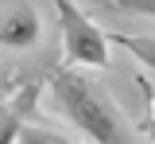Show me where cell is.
<instances>
[{
    "label": "cell",
    "instance_id": "obj_4",
    "mask_svg": "<svg viewBox=\"0 0 155 144\" xmlns=\"http://www.w3.org/2000/svg\"><path fill=\"white\" fill-rule=\"evenodd\" d=\"M35 105H39V82H23L8 90V98L0 101V144H16L19 129L31 121Z\"/></svg>",
    "mask_w": 155,
    "mask_h": 144
},
{
    "label": "cell",
    "instance_id": "obj_3",
    "mask_svg": "<svg viewBox=\"0 0 155 144\" xmlns=\"http://www.w3.org/2000/svg\"><path fill=\"white\" fill-rule=\"evenodd\" d=\"M43 35V20H39L35 4L27 0H16L0 12V47L8 51H31Z\"/></svg>",
    "mask_w": 155,
    "mask_h": 144
},
{
    "label": "cell",
    "instance_id": "obj_6",
    "mask_svg": "<svg viewBox=\"0 0 155 144\" xmlns=\"http://www.w3.org/2000/svg\"><path fill=\"white\" fill-rule=\"evenodd\" d=\"M109 43H124V47H128V51H132V55H140V59H143V66H151V39H128V35H109Z\"/></svg>",
    "mask_w": 155,
    "mask_h": 144
},
{
    "label": "cell",
    "instance_id": "obj_1",
    "mask_svg": "<svg viewBox=\"0 0 155 144\" xmlns=\"http://www.w3.org/2000/svg\"><path fill=\"white\" fill-rule=\"evenodd\" d=\"M51 98L62 109V117L85 140H93V144H136V125L128 121V113L116 105V98L105 86L85 78L81 70H74V66L54 70L51 74Z\"/></svg>",
    "mask_w": 155,
    "mask_h": 144
},
{
    "label": "cell",
    "instance_id": "obj_2",
    "mask_svg": "<svg viewBox=\"0 0 155 144\" xmlns=\"http://www.w3.org/2000/svg\"><path fill=\"white\" fill-rule=\"evenodd\" d=\"M54 4L58 27H62V55L66 66H89V70H105L113 62L109 51V35L97 27L74 0H51Z\"/></svg>",
    "mask_w": 155,
    "mask_h": 144
},
{
    "label": "cell",
    "instance_id": "obj_7",
    "mask_svg": "<svg viewBox=\"0 0 155 144\" xmlns=\"http://www.w3.org/2000/svg\"><path fill=\"white\" fill-rule=\"evenodd\" d=\"M113 8H124V12H140V16H151L155 0H109Z\"/></svg>",
    "mask_w": 155,
    "mask_h": 144
},
{
    "label": "cell",
    "instance_id": "obj_8",
    "mask_svg": "<svg viewBox=\"0 0 155 144\" xmlns=\"http://www.w3.org/2000/svg\"><path fill=\"white\" fill-rule=\"evenodd\" d=\"M8 90H12V82H4V78H0V101L8 98Z\"/></svg>",
    "mask_w": 155,
    "mask_h": 144
},
{
    "label": "cell",
    "instance_id": "obj_5",
    "mask_svg": "<svg viewBox=\"0 0 155 144\" xmlns=\"http://www.w3.org/2000/svg\"><path fill=\"white\" fill-rule=\"evenodd\" d=\"M16 144H78V140H70L66 132H58V129H51V125H39V121H27L23 129H19Z\"/></svg>",
    "mask_w": 155,
    "mask_h": 144
}]
</instances>
